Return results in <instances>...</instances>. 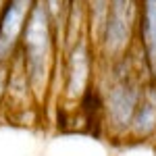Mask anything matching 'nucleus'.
<instances>
[{"instance_id":"obj_1","label":"nucleus","mask_w":156,"mask_h":156,"mask_svg":"<svg viewBox=\"0 0 156 156\" xmlns=\"http://www.w3.org/2000/svg\"><path fill=\"white\" fill-rule=\"evenodd\" d=\"M52 19L42 0H36L21 34V65L29 81V90L37 98L44 96L52 67Z\"/></svg>"},{"instance_id":"obj_2","label":"nucleus","mask_w":156,"mask_h":156,"mask_svg":"<svg viewBox=\"0 0 156 156\" xmlns=\"http://www.w3.org/2000/svg\"><path fill=\"white\" fill-rule=\"evenodd\" d=\"M36 0H4L0 9V67L11 62Z\"/></svg>"},{"instance_id":"obj_3","label":"nucleus","mask_w":156,"mask_h":156,"mask_svg":"<svg viewBox=\"0 0 156 156\" xmlns=\"http://www.w3.org/2000/svg\"><path fill=\"white\" fill-rule=\"evenodd\" d=\"M133 21V0H108L102 40L108 54H119L129 44Z\"/></svg>"},{"instance_id":"obj_4","label":"nucleus","mask_w":156,"mask_h":156,"mask_svg":"<svg viewBox=\"0 0 156 156\" xmlns=\"http://www.w3.org/2000/svg\"><path fill=\"white\" fill-rule=\"evenodd\" d=\"M140 102V92L135 83L123 79L119 83H115L108 92V115L115 121V125H129L131 117L135 115V108Z\"/></svg>"},{"instance_id":"obj_5","label":"nucleus","mask_w":156,"mask_h":156,"mask_svg":"<svg viewBox=\"0 0 156 156\" xmlns=\"http://www.w3.org/2000/svg\"><path fill=\"white\" fill-rule=\"evenodd\" d=\"M87 79H90V52H87V44L79 40V44H75L67 62V87H65L67 94L79 96Z\"/></svg>"},{"instance_id":"obj_6","label":"nucleus","mask_w":156,"mask_h":156,"mask_svg":"<svg viewBox=\"0 0 156 156\" xmlns=\"http://www.w3.org/2000/svg\"><path fill=\"white\" fill-rule=\"evenodd\" d=\"M142 44L152 69H156V0H142Z\"/></svg>"},{"instance_id":"obj_7","label":"nucleus","mask_w":156,"mask_h":156,"mask_svg":"<svg viewBox=\"0 0 156 156\" xmlns=\"http://www.w3.org/2000/svg\"><path fill=\"white\" fill-rule=\"evenodd\" d=\"M135 129L142 135H148L156 129V87H150L144 96H140L137 108H135Z\"/></svg>"},{"instance_id":"obj_8","label":"nucleus","mask_w":156,"mask_h":156,"mask_svg":"<svg viewBox=\"0 0 156 156\" xmlns=\"http://www.w3.org/2000/svg\"><path fill=\"white\" fill-rule=\"evenodd\" d=\"M42 2L48 11L52 23H56L60 19V15H62V11H65V6H67V0H42Z\"/></svg>"},{"instance_id":"obj_9","label":"nucleus","mask_w":156,"mask_h":156,"mask_svg":"<svg viewBox=\"0 0 156 156\" xmlns=\"http://www.w3.org/2000/svg\"><path fill=\"white\" fill-rule=\"evenodd\" d=\"M2 4H4V0H0V9H2Z\"/></svg>"}]
</instances>
